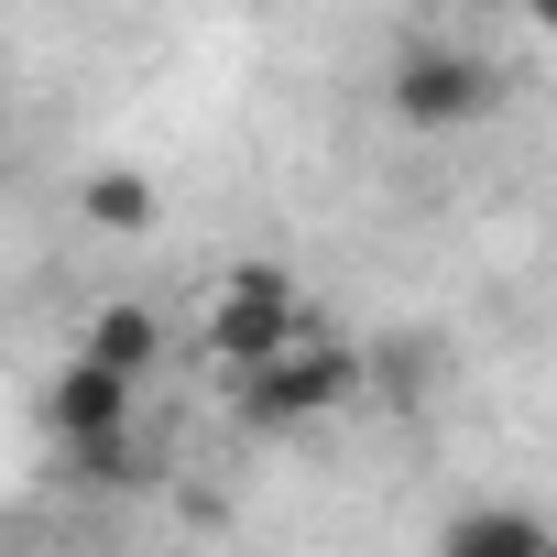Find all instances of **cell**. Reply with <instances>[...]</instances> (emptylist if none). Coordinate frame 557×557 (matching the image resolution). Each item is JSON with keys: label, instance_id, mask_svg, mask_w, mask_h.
<instances>
[{"label": "cell", "instance_id": "cell-4", "mask_svg": "<svg viewBox=\"0 0 557 557\" xmlns=\"http://www.w3.org/2000/svg\"><path fill=\"white\" fill-rule=\"evenodd\" d=\"M45 437H55L66 459H110L121 437H143V383H121V372H99V361H55V383H45Z\"/></svg>", "mask_w": 557, "mask_h": 557}, {"label": "cell", "instance_id": "cell-3", "mask_svg": "<svg viewBox=\"0 0 557 557\" xmlns=\"http://www.w3.org/2000/svg\"><path fill=\"white\" fill-rule=\"evenodd\" d=\"M361 394V350L350 339H307V350H285L273 372H251V383H230V405H240V426H262V437H285V426H318V416H339Z\"/></svg>", "mask_w": 557, "mask_h": 557}, {"label": "cell", "instance_id": "cell-1", "mask_svg": "<svg viewBox=\"0 0 557 557\" xmlns=\"http://www.w3.org/2000/svg\"><path fill=\"white\" fill-rule=\"evenodd\" d=\"M383 110L405 132H470L503 110V66L481 45H448V34H416L394 66H383Z\"/></svg>", "mask_w": 557, "mask_h": 557}, {"label": "cell", "instance_id": "cell-7", "mask_svg": "<svg viewBox=\"0 0 557 557\" xmlns=\"http://www.w3.org/2000/svg\"><path fill=\"white\" fill-rule=\"evenodd\" d=\"M77 219H88V230H110V240H143V230L164 219V197H153V175H132V164H99V175L77 186Z\"/></svg>", "mask_w": 557, "mask_h": 557}, {"label": "cell", "instance_id": "cell-2", "mask_svg": "<svg viewBox=\"0 0 557 557\" xmlns=\"http://www.w3.org/2000/svg\"><path fill=\"white\" fill-rule=\"evenodd\" d=\"M307 339H318V318H307V296H296L273 262H240L230 285H219V307H208V361H219V383H251V372H273V361L307 350Z\"/></svg>", "mask_w": 557, "mask_h": 557}, {"label": "cell", "instance_id": "cell-5", "mask_svg": "<svg viewBox=\"0 0 557 557\" xmlns=\"http://www.w3.org/2000/svg\"><path fill=\"white\" fill-rule=\"evenodd\" d=\"M77 361H99V372H121V383H153V361H164V318L132 307V296H110V307L77 329Z\"/></svg>", "mask_w": 557, "mask_h": 557}, {"label": "cell", "instance_id": "cell-6", "mask_svg": "<svg viewBox=\"0 0 557 557\" xmlns=\"http://www.w3.org/2000/svg\"><path fill=\"white\" fill-rule=\"evenodd\" d=\"M437 557H557V535L524 513V503H470L459 524H448V546Z\"/></svg>", "mask_w": 557, "mask_h": 557}]
</instances>
